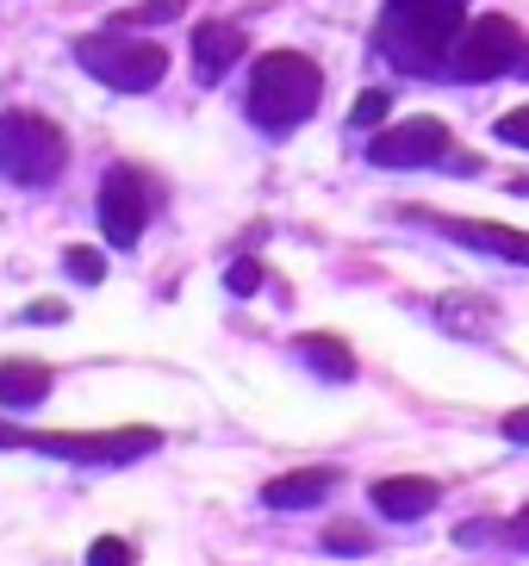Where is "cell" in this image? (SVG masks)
I'll return each instance as SVG.
<instances>
[{
    "instance_id": "6da1fadb",
    "label": "cell",
    "mask_w": 529,
    "mask_h": 566,
    "mask_svg": "<svg viewBox=\"0 0 529 566\" xmlns=\"http://www.w3.org/2000/svg\"><path fill=\"white\" fill-rule=\"evenodd\" d=\"M461 7L467 0H386L381 13V44L405 69H443L461 38Z\"/></svg>"
},
{
    "instance_id": "7a4b0ae2",
    "label": "cell",
    "mask_w": 529,
    "mask_h": 566,
    "mask_svg": "<svg viewBox=\"0 0 529 566\" xmlns=\"http://www.w3.org/2000/svg\"><path fill=\"white\" fill-rule=\"evenodd\" d=\"M324 94V75L305 51H268L256 63V82H249V118L262 125V132H293L305 125Z\"/></svg>"
},
{
    "instance_id": "3957f363",
    "label": "cell",
    "mask_w": 529,
    "mask_h": 566,
    "mask_svg": "<svg viewBox=\"0 0 529 566\" xmlns=\"http://www.w3.org/2000/svg\"><path fill=\"white\" fill-rule=\"evenodd\" d=\"M69 163L63 132L38 113H0V175L19 187H50Z\"/></svg>"
},
{
    "instance_id": "277c9868",
    "label": "cell",
    "mask_w": 529,
    "mask_h": 566,
    "mask_svg": "<svg viewBox=\"0 0 529 566\" xmlns=\"http://www.w3.org/2000/svg\"><path fill=\"white\" fill-rule=\"evenodd\" d=\"M75 56H82L106 87H118V94H149V87L168 75V51H163V44H137L132 32H113V25L94 32V38H82Z\"/></svg>"
},
{
    "instance_id": "5b68a950",
    "label": "cell",
    "mask_w": 529,
    "mask_h": 566,
    "mask_svg": "<svg viewBox=\"0 0 529 566\" xmlns=\"http://www.w3.org/2000/svg\"><path fill=\"white\" fill-rule=\"evenodd\" d=\"M25 449L75 461V467H125V461H144V454L163 449V430H144V423H132V430H87V436L44 430V436H25Z\"/></svg>"
},
{
    "instance_id": "8992f818",
    "label": "cell",
    "mask_w": 529,
    "mask_h": 566,
    "mask_svg": "<svg viewBox=\"0 0 529 566\" xmlns=\"http://www.w3.org/2000/svg\"><path fill=\"white\" fill-rule=\"evenodd\" d=\"M448 63H455L461 82H498L505 69L523 63V32H517L505 13H486V19H474V25H461Z\"/></svg>"
},
{
    "instance_id": "52a82bcc",
    "label": "cell",
    "mask_w": 529,
    "mask_h": 566,
    "mask_svg": "<svg viewBox=\"0 0 529 566\" xmlns=\"http://www.w3.org/2000/svg\"><path fill=\"white\" fill-rule=\"evenodd\" d=\"M149 224V187L137 168H106V181H100V231L113 250H137V237Z\"/></svg>"
},
{
    "instance_id": "ba28073f",
    "label": "cell",
    "mask_w": 529,
    "mask_h": 566,
    "mask_svg": "<svg viewBox=\"0 0 529 566\" xmlns=\"http://www.w3.org/2000/svg\"><path fill=\"white\" fill-rule=\"evenodd\" d=\"M374 163L381 168H424V163H443L448 156V125L431 113L405 118V125H386V132H374Z\"/></svg>"
},
{
    "instance_id": "9c48e42d",
    "label": "cell",
    "mask_w": 529,
    "mask_h": 566,
    "mask_svg": "<svg viewBox=\"0 0 529 566\" xmlns=\"http://www.w3.org/2000/svg\"><path fill=\"white\" fill-rule=\"evenodd\" d=\"M243 51H249V38H243V25H231V19H206V25H194V75L206 87L225 82V69L243 63Z\"/></svg>"
},
{
    "instance_id": "30bf717a",
    "label": "cell",
    "mask_w": 529,
    "mask_h": 566,
    "mask_svg": "<svg viewBox=\"0 0 529 566\" xmlns=\"http://www.w3.org/2000/svg\"><path fill=\"white\" fill-rule=\"evenodd\" d=\"M424 224H436L443 237H455V243H467V250H486V255H505V262L529 268V231L486 224V218H424Z\"/></svg>"
},
{
    "instance_id": "8fae6325",
    "label": "cell",
    "mask_w": 529,
    "mask_h": 566,
    "mask_svg": "<svg viewBox=\"0 0 529 566\" xmlns=\"http://www.w3.org/2000/svg\"><path fill=\"white\" fill-rule=\"evenodd\" d=\"M336 492V473L331 467H299V473H281V480L262 485V504L268 511H312Z\"/></svg>"
},
{
    "instance_id": "7c38bea8",
    "label": "cell",
    "mask_w": 529,
    "mask_h": 566,
    "mask_svg": "<svg viewBox=\"0 0 529 566\" xmlns=\"http://www.w3.org/2000/svg\"><path fill=\"white\" fill-rule=\"evenodd\" d=\"M436 499H443V485L424 480V473H405V480H381V485H374V511L393 516V523H405V516H424Z\"/></svg>"
},
{
    "instance_id": "4fadbf2b",
    "label": "cell",
    "mask_w": 529,
    "mask_h": 566,
    "mask_svg": "<svg viewBox=\"0 0 529 566\" xmlns=\"http://www.w3.org/2000/svg\"><path fill=\"white\" fill-rule=\"evenodd\" d=\"M50 399V367L44 361H7L0 367V405L7 411H25V405Z\"/></svg>"
},
{
    "instance_id": "5bb4252c",
    "label": "cell",
    "mask_w": 529,
    "mask_h": 566,
    "mask_svg": "<svg viewBox=\"0 0 529 566\" xmlns=\"http://www.w3.org/2000/svg\"><path fill=\"white\" fill-rule=\"evenodd\" d=\"M293 349H299V361L312 367V374H324V380H336V386L355 380V355H349V343H336V336L312 331V336H299Z\"/></svg>"
},
{
    "instance_id": "9a60e30c",
    "label": "cell",
    "mask_w": 529,
    "mask_h": 566,
    "mask_svg": "<svg viewBox=\"0 0 529 566\" xmlns=\"http://www.w3.org/2000/svg\"><path fill=\"white\" fill-rule=\"evenodd\" d=\"M187 0H149V7H132V13H113L106 25H118V32H132V25H156V19H181Z\"/></svg>"
},
{
    "instance_id": "2e32d148",
    "label": "cell",
    "mask_w": 529,
    "mask_h": 566,
    "mask_svg": "<svg viewBox=\"0 0 529 566\" xmlns=\"http://www.w3.org/2000/svg\"><path fill=\"white\" fill-rule=\"evenodd\" d=\"M386 113H393V101H386L381 87H367L362 101L349 106V125H355V132H374V125H381V118H386Z\"/></svg>"
},
{
    "instance_id": "e0dca14e",
    "label": "cell",
    "mask_w": 529,
    "mask_h": 566,
    "mask_svg": "<svg viewBox=\"0 0 529 566\" xmlns=\"http://www.w3.org/2000/svg\"><path fill=\"white\" fill-rule=\"evenodd\" d=\"M324 548H331V554H367V548H374V535L355 530V523H336V530H324Z\"/></svg>"
},
{
    "instance_id": "ac0fdd59",
    "label": "cell",
    "mask_w": 529,
    "mask_h": 566,
    "mask_svg": "<svg viewBox=\"0 0 529 566\" xmlns=\"http://www.w3.org/2000/svg\"><path fill=\"white\" fill-rule=\"evenodd\" d=\"M63 268H69L82 286H100V281H106V262H100V250H69Z\"/></svg>"
},
{
    "instance_id": "d6986e66",
    "label": "cell",
    "mask_w": 529,
    "mask_h": 566,
    "mask_svg": "<svg viewBox=\"0 0 529 566\" xmlns=\"http://www.w3.org/2000/svg\"><path fill=\"white\" fill-rule=\"evenodd\" d=\"M87 566H137V554L118 542V535H100L94 548H87Z\"/></svg>"
},
{
    "instance_id": "ffe728a7",
    "label": "cell",
    "mask_w": 529,
    "mask_h": 566,
    "mask_svg": "<svg viewBox=\"0 0 529 566\" xmlns=\"http://www.w3.org/2000/svg\"><path fill=\"white\" fill-rule=\"evenodd\" d=\"M225 286H231L237 300H249V293L262 286V262H249V255H243V262H231V268H225Z\"/></svg>"
},
{
    "instance_id": "44dd1931",
    "label": "cell",
    "mask_w": 529,
    "mask_h": 566,
    "mask_svg": "<svg viewBox=\"0 0 529 566\" xmlns=\"http://www.w3.org/2000/svg\"><path fill=\"white\" fill-rule=\"evenodd\" d=\"M498 132V144H517V150H529V106H511V113L492 125Z\"/></svg>"
},
{
    "instance_id": "7402d4cb",
    "label": "cell",
    "mask_w": 529,
    "mask_h": 566,
    "mask_svg": "<svg viewBox=\"0 0 529 566\" xmlns=\"http://www.w3.org/2000/svg\"><path fill=\"white\" fill-rule=\"evenodd\" d=\"M436 312H443V317H474V331L492 324V305H486V300H443Z\"/></svg>"
},
{
    "instance_id": "603a6c76",
    "label": "cell",
    "mask_w": 529,
    "mask_h": 566,
    "mask_svg": "<svg viewBox=\"0 0 529 566\" xmlns=\"http://www.w3.org/2000/svg\"><path fill=\"white\" fill-rule=\"evenodd\" d=\"M25 317H32V324H56V317H63V305H56V300H38Z\"/></svg>"
},
{
    "instance_id": "cb8c5ba5",
    "label": "cell",
    "mask_w": 529,
    "mask_h": 566,
    "mask_svg": "<svg viewBox=\"0 0 529 566\" xmlns=\"http://www.w3.org/2000/svg\"><path fill=\"white\" fill-rule=\"evenodd\" d=\"M505 436H511V442H529V411H511V417H505Z\"/></svg>"
},
{
    "instance_id": "d4e9b609",
    "label": "cell",
    "mask_w": 529,
    "mask_h": 566,
    "mask_svg": "<svg viewBox=\"0 0 529 566\" xmlns=\"http://www.w3.org/2000/svg\"><path fill=\"white\" fill-rule=\"evenodd\" d=\"M511 535H517V542L529 548V504H523V516H517V530H511Z\"/></svg>"
}]
</instances>
